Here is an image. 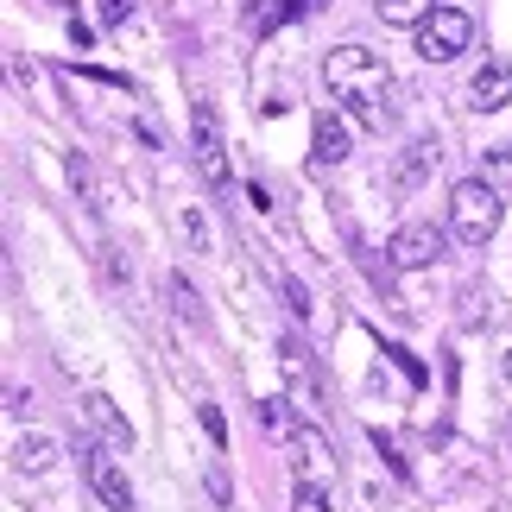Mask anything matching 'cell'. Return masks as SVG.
I'll return each instance as SVG.
<instances>
[{"label": "cell", "mask_w": 512, "mask_h": 512, "mask_svg": "<svg viewBox=\"0 0 512 512\" xmlns=\"http://www.w3.org/2000/svg\"><path fill=\"white\" fill-rule=\"evenodd\" d=\"M323 83L329 95L361 121L367 133H386L392 127V95H399V76H392V64L380 51L367 45H336L323 57Z\"/></svg>", "instance_id": "1"}, {"label": "cell", "mask_w": 512, "mask_h": 512, "mask_svg": "<svg viewBox=\"0 0 512 512\" xmlns=\"http://www.w3.org/2000/svg\"><path fill=\"white\" fill-rule=\"evenodd\" d=\"M500 215H506V190L487 184V177H468V184L449 190V234L462 247H487L500 234Z\"/></svg>", "instance_id": "2"}, {"label": "cell", "mask_w": 512, "mask_h": 512, "mask_svg": "<svg viewBox=\"0 0 512 512\" xmlns=\"http://www.w3.org/2000/svg\"><path fill=\"white\" fill-rule=\"evenodd\" d=\"M190 159L196 171H203L209 190H234V171H228V140H222V114H215V102H190Z\"/></svg>", "instance_id": "3"}, {"label": "cell", "mask_w": 512, "mask_h": 512, "mask_svg": "<svg viewBox=\"0 0 512 512\" xmlns=\"http://www.w3.org/2000/svg\"><path fill=\"white\" fill-rule=\"evenodd\" d=\"M411 32H418V57H424V64H449V57H462L468 45H475V19H468L462 7H437L424 26H411Z\"/></svg>", "instance_id": "4"}, {"label": "cell", "mask_w": 512, "mask_h": 512, "mask_svg": "<svg viewBox=\"0 0 512 512\" xmlns=\"http://www.w3.org/2000/svg\"><path fill=\"white\" fill-rule=\"evenodd\" d=\"M76 456H83V481H89V494L102 500L108 512H133V481L121 475V462L108 456V449H95L89 437L76 443Z\"/></svg>", "instance_id": "5"}, {"label": "cell", "mask_w": 512, "mask_h": 512, "mask_svg": "<svg viewBox=\"0 0 512 512\" xmlns=\"http://www.w3.org/2000/svg\"><path fill=\"white\" fill-rule=\"evenodd\" d=\"M437 165H443V146L424 133V140H411V146L399 152V159H392V171H386V190L405 203V196H418V190L430 184V177H437Z\"/></svg>", "instance_id": "6"}, {"label": "cell", "mask_w": 512, "mask_h": 512, "mask_svg": "<svg viewBox=\"0 0 512 512\" xmlns=\"http://www.w3.org/2000/svg\"><path fill=\"white\" fill-rule=\"evenodd\" d=\"M437 253H443V234L430 228V222H405V228L386 241V260L399 266V272H418V266L437 260Z\"/></svg>", "instance_id": "7"}, {"label": "cell", "mask_w": 512, "mask_h": 512, "mask_svg": "<svg viewBox=\"0 0 512 512\" xmlns=\"http://www.w3.org/2000/svg\"><path fill=\"white\" fill-rule=\"evenodd\" d=\"M348 159V127L336 121V108H323L310 121V171H336Z\"/></svg>", "instance_id": "8"}, {"label": "cell", "mask_w": 512, "mask_h": 512, "mask_svg": "<svg viewBox=\"0 0 512 512\" xmlns=\"http://www.w3.org/2000/svg\"><path fill=\"white\" fill-rule=\"evenodd\" d=\"M506 102H512V64H506V57H487V64L475 70V83H468V108L494 114Z\"/></svg>", "instance_id": "9"}, {"label": "cell", "mask_w": 512, "mask_h": 512, "mask_svg": "<svg viewBox=\"0 0 512 512\" xmlns=\"http://www.w3.org/2000/svg\"><path fill=\"white\" fill-rule=\"evenodd\" d=\"M279 361H285V373H291V386H298V399L310 405V399H317V367H310V348H304L298 336H285V342H279Z\"/></svg>", "instance_id": "10"}, {"label": "cell", "mask_w": 512, "mask_h": 512, "mask_svg": "<svg viewBox=\"0 0 512 512\" xmlns=\"http://www.w3.org/2000/svg\"><path fill=\"white\" fill-rule=\"evenodd\" d=\"M83 418H89L95 430H102V437H108L114 449H121V443H133V424L121 418V411H114V399H102V392H89V399H83Z\"/></svg>", "instance_id": "11"}, {"label": "cell", "mask_w": 512, "mask_h": 512, "mask_svg": "<svg viewBox=\"0 0 512 512\" xmlns=\"http://www.w3.org/2000/svg\"><path fill=\"white\" fill-rule=\"evenodd\" d=\"M13 462L26 468V475H45V468L57 462V443L45 437V430H32V437H19V449H13Z\"/></svg>", "instance_id": "12"}, {"label": "cell", "mask_w": 512, "mask_h": 512, "mask_svg": "<svg viewBox=\"0 0 512 512\" xmlns=\"http://www.w3.org/2000/svg\"><path fill=\"white\" fill-rule=\"evenodd\" d=\"M373 13H380L386 26H424V19L437 13V0H373Z\"/></svg>", "instance_id": "13"}, {"label": "cell", "mask_w": 512, "mask_h": 512, "mask_svg": "<svg viewBox=\"0 0 512 512\" xmlns=\"http://www.w3.org/2000/svg\"><path fill=\"white\" fill-rule=\"evenodd\" d=\"M165 298H171V310H177L190 329H203V304H196V291L184 285V272H171V279H165Z\"/></svg>", "instance_id": "14"}, {"label": "cell", "mask_w": 512, "mask_h": 512, "mask_svg": "<svg viewBox=\"0 0 512 512\" xmlns=\"http://www.w3.org/2000/svg\"><path fill=\"white\" fill-rule=\"evenodd\" d=\"M177 228H184L190 253H209V222H203V209H196V203H184V209H177Z\"/></svg>", "instance_id": "15"}, {"label": "cell", "mask_w": 512, "mask_h": 512, "mask_svg": "<svg viewBox=\"0 0 512 512\" xmlns=\"http://www.w3.org/2000/svg\"><path fill=\"white\" fill-rule=\"evenodd\" d=\"M291 512H329V494H323V481L298 475V494H291Z\"/></svg>", "instance_id": "16"}, {"label": "cell", "mask_w": 512, "mask_h": 512, "mask_svg": "<svg viewBox=\"0 0 512 512\" xmlns=\"http://www.w3.org/2000/svg\"><path fill=\"white\" fill-rule=\"evenodd\" d=\"M241 19L253 32H272V26H279V0H241Z\"/></svg>", "instance_id": "17"}, {"label": "cell", "mask_w": 512, "mask_h": 512, "mask_svg": "<svg viewBox=\"0 0 512 512\" xmlns=\"http://www.w3.org/2000/svg\"><path fill=\"white\" fill-rule=\"evenodd\" d=\"M260 418H266L272 437H298V418L285 411V399H266V405H260Z\"/></svg>", "instance_id": "18"}, {"label": "cell", "mask_w": 512, "mask_h": 512, "mask_svg": "<svg viewBox=\"0 0 512 512\" xmlns=\"http://www.w3.org/2000/svg\"><path fill=\"white\" fill-rule=\"evenodd\" d=\"M279 298H285V310H291V317H298V323H310V291H304L298 279H291V272L279 279Z\"/></svg>", "instance_id": "19"}, {"label": "cell", "mask_w": 512, "mask_h": 512, "mask_svg": "<svg viewBox=\"0 0 512 512\" xmlns=\"http://www.w3.org/2000/svg\"><path fill=\"white\" fill-rule=\"evenodd\" d=\"M462 304H468V310H462V323H468V329H475V323H481V304H494V291H481V285H468V291H462Z\"/></svg>", "instance_id": "20"}, {"label": "cell", "mask_w": 512, "mask_h": 512, "mask_svg": "<svg viewBox=\"0 0 512 512\" xmlns=\"http://www.w3.org/2000/svg\"><path fill=\"white\" fill-rule=\"evenodd\" d=\"M133 7H140V0H102V26H127Z\"/></svg>", "instance_id": "21"}, {"label": "cell", "mask_w": 512, "mask_h": 512, "mask_svg": "<svg viewBox=\"0 0 512 512\" xmlns=\"http://www.w3.org/2000/svg\"><path fill=\"white\" fill-rule=\"evenodd\" d=\"M203 430H209V443L222 449L228 443V424H222V405H203Z\"/></svg>", "instance_id": "22"}, {"label": "cell", "mask_w": 512, "mask_h": 512, "mask_svg": "<svg viewBox=\"0 0 512 512\" xmlns=\"http://www.w3.org/2000/svg\"><path fill=\"white\" fill-rule=\"evenodd\" d=\"M487 184H512V146H500V159H494V171H487Z\"/></svg>", "instance_id": "23"}, {"label": "cell", "mask_w": 512, "mask_h": 512, "mask_svg": "<svg viewBox=\"0 0 512 512\" xmlns=\"http://www.w3.org/2000/svg\"><path fill=\"white\" fill-rule=\"evenodd\" d=\"M386 354H392V361H399V367H405V380H411V386H424V367H418V361H411V354H405V348H386Z\"/></svg>", "instance_id": "24"}, {"label": "cell", "mask_w": 512, "mask_h": 512, "mask_svg": "<svg viewBox=\"0 0 512 512\" xmlns=\"http://www.w3.org/2000/svg\"><path fill=\"white\" fill-rule=\"evenodd\" d=\"M70 184L89 196V165H83V152H76V159H70Z\"/></svg>", "instance_id": "25"}, {"label": "cell", "mask_w": 512, "mask_h": 512, "mask_svg": "<svg viewBox=\"0 0 512 512\" xmlns=\"http://www.w3.org/2000/svg\"><path fill=\"white\" fill-rule=\"evenodd\" d=\"M304 13V0H279V19H298Z\"/></svg>", "instance_id": "26"}, {"label": "cell", "mask_w": 512, "mask_h": 512, "mask_svg": "<svg viewBox=\"0 0 512 512\" xmlns=\"http://www.w3.org/2000/svg\"><path fill=\"white\" fill-rule=\"evenodd\" d=\"M506 380H512V354H506Z\"/></svg>", "instance_id": "27"}]
</instances>
